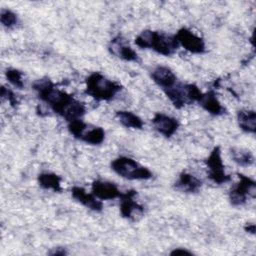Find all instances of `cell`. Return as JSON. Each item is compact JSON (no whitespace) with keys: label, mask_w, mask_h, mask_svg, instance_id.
<instances>
[{"label":"cell","mask_w":256,"mask_h":256,"mask_svg":"<svg viewBox=\"0 0 256 256\" xmlns=\"http://www.w3.org/2000/svg\"><path fill=\"white\" fill-rule=\"evenodd\" d=\"M33 88L38 97L45 102L53 112L65 118L68 122L81 119L86 109L83 103L76 100L72 95L58 89L51 80L39 79L33 83Z\"/></svg>","instance_id":"6da1fadb"},{"label":"cell","mask_w":256,"mask_h":256,"mask_svg":"<svg viewBox=\"0 0 256 256\" xmlns=\"http://www.w3.org/2000/svg\"><path fill=\"white\" fill-rule=\"evenodd\" d=\"M135 44L142 49H152L164 56L174 54L179 47L175 35L153 30L142 31L135 38Z\"/></svg>","instance_id":"7a4b0ae2"},{"label":"cell","mask_w":256,"mask_h":256,"mask_svg":"<svg viewBox=\"0 0 256 256\" xmlns=\"http://www.w3.org/2000/svg\"><path fill=\"white\" fill-rule=\"evenodd\" d=\"M121 89L119 83L109 80L99 72H93L86 78L85 93L97 101H109Z\"/></svg>","instance_id":"3957f363"},{"label":"cell","mask_w":256,"mask_h":256,"mask_svg":"<svg viewBox=\"0 0 256 256\" xmlns=\"http://www.w3.org/2000/svg\"><path fill=\"white\" fill-rule=\"evenodd\" d=\"M111 169L117 175L128 180H148L152 178V172L148 168L126 156L114 159L111 162Z\"/></svg>","instance_id":"277c9868"},{"label":"cell","mask_w":256,"mask_h":256,"mask_svg":"<svg viewBox=\"0 0 256 256\" xmlns=\"http://www.w3.org/2000/svg\"><path fill=\"white\" fill-rule=\"evenodd\" d=\"M68 130L75 138L90 145H99L105 139V131L102 127L86 124L81 119L70 121Z\"/></svg>","instance_id":"5b68a950"},{"label":"cell","mask_w":256,"mask_h":256,"mask_svg":"<svg viewBox=\"0 0 256 256\" xmlns=\"http://www.w3.org/2000/svg\"><path fill=\"white\" fill-rule=\"evenodd\" d=\"M238 175L239 182L229 192V200L233 206H242L248 198H255L256 196L255 181L243 174Z\"/></svg>","instance_id":"8992f818"},{"label":"cell","mask_w":256,"mask_h":256,"mask_svg":"<svg viewBox=\"0 0 256 256\" xmlns=\"http://www.w3.org/2000/svg\"><path fill=\"white\" fill-rule=\"evenodd\" d=\"M208 168V177L216 184H224L231 180L230 175L226 174L225 167L221 158V150L219 147H214L209 156L205 160Z\"/></svg>","instance_id":"52a82bcc"},{"label":"cell","mask_w":256,"mask_h":256,"mask_svg":"<svg viewBox=\"0 0 256 256\" xmlns=\"http://www.w3.org/2000/svg\"><path fill=\"white\" fill-rule=\"evenodd\" d=\"M179 46L193 54H202L206 50L204 40L187 28H181L175 34Z\"/></svg>","instance_id":"ba28073f"},{"label":"cell","mask_w":256,"mask_h":256,"mask_svg":"<svg viewBox=\"0 0 256 256\" xmlns=\"http://www.w3.org/2000/svg\"><path fill=\"white\" fill-rule=\"evenodd\" d=\"M136 195L135 190H129L120 197V214L123 218L136 220L143 215L144 208L135 200Z\"/></svg>","instance_id":"9c48e42d"},{"label":"cell","mask_w":256,"mask_h":256,"mask_svg":"<svg viewBox=\"0 0 256 256\" xmlns=\"http://www.w3.org/2000/svg\"><path fill=\"white\" fill-rule=\"evenodd\" d=\"M108 49L111 54H113L114 56L124 61H127V62L138 61V55L136 51H134L132 47L129 45V43L127 42V40L120 35L114 37L110 41L108 45Z\"/></svg>","instance_id":"30bf717a"},{"label":"cell","mask_w":256,"mask_h":256,"mask_svg":"<svg viewBox=\"0 0 256 256\" xmlns=\"http://www.w3.org/2000/svg\"><path fill=\"white\" fill-rule=\"evenodd\" d=\"M91 191L94 196H96L99 200H112L116 198H120L122 196V192L116 186V184L103 181V180H96L92 183Z\"/></svg>","instance_id":"8fae6325"},{"label":"cell","mask_w":256,"mask_h":256,"mask_svg":"<svg viewBox=\"0 0 256 256\" xmlns=\"http://www.w3.org/2000/svg\"><path fill=\"white\" fill-rule=\"evenodd\" d=\"M152 124L157 132L167 138L174 135L179 127L176 118L163 113H156L152 119Z\"/></svg>","instance_id":"7c38bea8"},{"label":"cell","mask_w":256,"mask_h":256,"mask_svg":"<svg viewBox=\"0 0 256 256\" xmlns=\"http://www.w3.org/2000/svg\"><path fill=\"white\" fill-rule=\"evenodd\" d=\"M71 195L76 201H78L79 203H81L83 206L90 210L99 212L103 208L102 201L99 200L96 196H94L93 193H87L86 190L82 187L74 186L71 189Z\"/></svg>","instance_id":"4fadbf2b"},{"label":"cell","mask_w":256,"mask_h":256,"mask_svg":"<svg viewBox=\"0 0 256 256\" xmlns=\"http://www.w3.org/2000/svg\"><path fill=\"white\" fill-rule=\"evenodd\" d=\"M153 81L163 90L173 87L178 81L175 73L166 66H157L151 73Z\"/></svg>","instance_id":"5bb4252c"},{"label":"cell","mask_w":256,"mask_h":256,"mask_svg":"<svg viewBox=\"0 0 256 256\" xmlns=\"http://www.w3.org/2000/svg\"><path fill=\"white\" fill-rule=\"evenodd\" d=\"M175 188L181 192L185 193H195L198 192L202 186V181L198 179L193 174L182 172L180 173L178 179L174 184Z\"/></svg>","instance_id":"9a60e30c"},{"label":"cell","mask_w":256,"mask_h":256,"mask_svg":"<svg viewBox=\"0 0 256 256\" xmlns=\"http://www.w3.org/2000/svg\"><path fill=\"white\" fill-rule=\"evenodd\" d=\"M198 103L202 106L204 110L212 115L219 116L225 113V108L216 97L214 91H208L207 93H203Z\"/></svg>","instance_id":"2e32d148"},{"label":"cell","mask_w":256,"mask_h":256,"mask_svg":"<svg viewBox=\"0 0 256 256\" xmlns=\"http://www.w3.org/2000/svg\"><path fill=\"white\" fill-rule=\"evenodd\" d=\"M237 122L240 129L246 133L256 131V113L254 110L242 109L237 112Z\"/></svg>","instance_id":"e0dca14e"},{"label":"cell","mask_w":256,"mask_h":256,"mask_svg":"<svg viewBox=\"0 0 256 256\" xmlns=\"http://www.w3.org/2000/svg\"><path fill=\"white\" fill-rule=\"evenodd\" d=\"M116 118L118 121L127 128L133 129H142L144 126L143 120L131 111L126 110H119L116 112Z\"/></svg>","instance_id":"ac0fdd59"},{"label":"cell","mask_w":256,"mask_h":256,"mask_svg":"<svg viewBox=\"0 0 256 256\" xmlns=\"http://www.w3.org/2000/svg\"><path fill=\"white\" fill-rule=\"evenodd\" d=\"M61 177L55 173L43 172L38 175V183L44 189H49L54 192L62 191L61 187Z\"/></svg>","instance_id":"d6986e66"},{"label":"cell","mask_w":256,"mask_h":256,"mask_svg":"<svg viewBox=\"0 0 256 256\" xmlns=\"http://www.w3.org/2000/svg\"><path fill=\"white\" fill-rule=\"evenodd\" d=\"M230 155L232 160L240 166H251L254 163V156L247 149L232 148L230 150Z\"/></svg>","instance_id":"ffe728a7"},{"label":"cell","mask_w":256,"mask_h":256,"mask_svg":"<svg viewBox=\"0 0 256 256\" xmlns=\"http://www.w3.org/2000/svg\"><path fill=\"white\" fill-rule=\"evenodd\" d=\"M6 79L9 83H11L14 87H17L19 89H22L24 87V81H23V73L17 69H7L5 72Z\"/></svg>","instance_id":"44dd1931"},{"label":"cell","mask_w":256,"mask_h":256,"mask_svg":"<svg viewBox=\"0 0 256 256\" xmlns=\"http://www.w3.org/2000/svg\"><path fill=\"white\" fill-rule=\"evenodd\" d=\"M0 21L5 28L10 29L16 26V24L18 23V17L13 11L9 9H2L0 13Z\"/></svg>","instance_id":"7402d4cb"},{"label":"cell","mask_w":256,"mask_h":256,"mask_svg":"<svg viewBox=\"0 0 256 256\" xmlns=\"http://www.w3.org/2000/svg\"><path fill=\"white\" fill-rule=\"evenodd\" d=\"M1 97L3 99H6L10 103V105L13 107L19 103L18 98L15 95V93L12 90H10L9 88H6L5 86L1 87Z\"/></svg>","instance_id":"603a6c76"},{"label":"cell","mask_w":256,"mask_h":256,"mask_svg":"<svg viewBox=\"0 0 256 256\" xmlns=\"http://www.w3.org/2000/svg\"><path fill=\"white\" fill-rule=\"evenodd\" d=\"M170 255L172 256H183V255H192V252L188 251L184 248H175L170 252Z\"/></svg>","instance_id":"cb8c5ba5"},{"label":"cell","mask_w":256,"mask_h":256,"mask_svg":"<svg viewBox=\"0 0 256 256\" xmlns=\"http://www.w3.org/2000/svg\"><path fill=\"white\" fill-rule=\"evenodd\" d=\"M51 255H65L67 254V252L65 251L64 248H54L53 251L50 252Z\"/></svg>","instance_id":"d4e9b609"},{"label":"cell","mask_w":256,"mask_h":256,"mask_svg":"<svg viewBox=\"0 0 256 256\" xmlns=\"http://www.w3.org/2000/svg\"><path fill=\"white\" fill-rule=\"evenodd\" d=\"M245 231L248 232V233H251V234H254L255 233V224L254 223H249L247 224L245 227H244Z\"/></svg>","instance_id":"484cf974"}]
</instances>
